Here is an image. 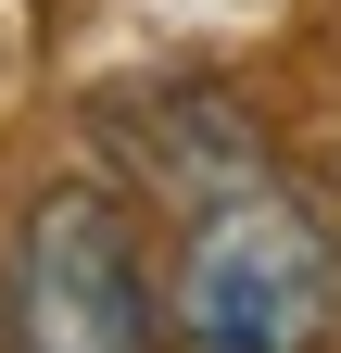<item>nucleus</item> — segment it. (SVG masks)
<instances>
[{
	"mask_svg": "<svg viewBox=\"0 0 341 353\" xmlns=\"http://www.w3.org/2000/svg\"><path fill=\"white\" fill-rule=\"evenodd\" d=\"M341 328V240L291 190H228L177 240V341L190 353H329Z\"/></svg>",
	"mask_w": 341,
	"mask_h": 353,
	"instance_id": "f257e3e1",
	"label": "nucleus"
},
{
	"mask_svg": "<svg viewBox=\"0 0 341 353\" xmlns=\"http://www.w3.org/2000/svg\"><path fill=\"white\" fill-rule=\"evenodd\" d=\"M13 353H152V278H139V240H126V202L89 176L26 202Z\"/></svg>",
	"mask_w": 341,
	"mask_h": 353,
	"instance_id": "f03ea898",
	"label": "nucleus"
}]
</instances>
